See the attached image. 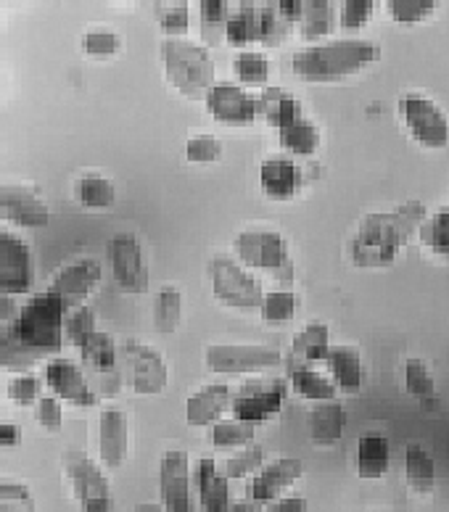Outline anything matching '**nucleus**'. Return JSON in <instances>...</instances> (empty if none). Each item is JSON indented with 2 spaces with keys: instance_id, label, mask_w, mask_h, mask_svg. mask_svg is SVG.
<instances>
[{
  "instance_id": "bb28decb",
  "label": "nucleus",
  "mask_w": 449,
  "mask_h": 512,
  "mask_svg": "<svg viewBox=\"0 0 449 512\" xmlns=\"http://www.w3.org/2000/svg\"><path fill=\"white\" fill-rule=\"evenodd\" d=\"M82 362L93 370V373L106 381L109 378L111 386L117 388L119 375H117V346H114V338L109 333H101L98 330L96 336L90 338L88 344L82 346Z\"/></svg>"
},
{
  "instance_id": "412c9836",
  "label": "nucleus",
  "mask_w": 449,
  "mask_h": 512,
  "mask_svg": "<svg viewBox=\"0 0 449 512\" xmlns=\"http://www.w3.org/2000/svg\"><path fill=\"white\" fill-rule=\"evenodd\" d=\"M259 183L273 201H291L302 188V169L291 159H267L259 167Z\"/></svg>"
},
{
  "instance_id": "6ab92c4d",
  "label": "nucleus",
  "mask_w": 449,
  "mask_h": 512,
  "mask_svg": "<svg viewBox=\"0 0 449 512\" xmlns=\"http://www.w3.org/2000/svg\"><path fill=\"white\" fill-rule=\"evenodd\" d=\"M0 209L8 222L19 227H45L51 220L48 206L37 198L35 191L24 188V185H3L0 188Z\"/></svg>"
},
{
  "instance_id": "de8ad7c7",
  "label": "nucleus",
  "mask_w": 449,
  "mask_h": 512,
  "mask_svg": "<svg viewBox=\"0 0 449 512\" xmlns=\"http://www.w3.org/2000/svg\"><path fill=\"white\" fill-rule=\"evenodd\" d=\"M185 156L193 164H212L222 159V143L214 135H193L185 143Z\"/></svg>"
},
{
  "instance_id": "ea45409f",
  "label": "nucleus",
  "mask_w": 449,
  "mask_h": 512,
  "mask_svg": "<svg viewBox=\"0 0 449 512\" xmlns=\"http://www.w3.org/2000/svg\"><path fill=\"white\" fill-rule=\"evenodd\" d=\"M296 309H299V296L294 291H273L265 293V301H262V317L273 325H280V322H288L296 317Z\"/></svg>"
},
{
  "instance_id": "bf43d9fd",
  "label": "nucleus",
  "mask_w": 449,
  "mask_h": 512,
  "mask_svg": "<svg viewBox=\"0 0 449 512\" xmlns=\"http://www.w3.org/2000/svg\"><path fill=\"white\" fill-rule=\"evenodd\" d=\"M135 512H167V510H164V505H156V502H140V505H135Z\"/></svg>"
},
{
  "instance_id": "c9c22d12",
  "label": "nucleus",
  "mask_w": 449,
  "mask_h": 512,
  "mask_svg": "<svg viewBox=\"0 0 449 512\" xmlns=\"http://www.w3.org/2000/svg\"><path fill=\"white\" fill-rule=\"evenodd\" d=\"M183 317V296L172 286H164L154 299V325L159 333H175Z\"/></svg>"
},
{
  "instance_id": "f257e3e1",
  "label": "nucleus",
  "mask_w": 449,
  "mask_h": 512,
  "mask_svg": "<svg viewBox=\"0 0 449 512\" xmlns=\"http://www.w3.org/2000/svg\"><path fill=\"white\" fill-rule=\"evenodd\" d=\"M67 304L53 291L32 296L3 328L0 357L8 370H27L37 359L61 352L67 333Z\"/></svg>"
},
{
  "instance_id": "f8f14e48",
  "label": "nucleus",
  "mask_w": 449,
  "mask_h": 512,
  "mask_svg": "<svg viewBox=\"0 0 449 512\" xmlns=\"http://www.w3.org/2000/svg\"><path fill=\"white\" fill-rule=\"evenodd\" d=\"M159 494L167 512H191V460L183 449H167L162 454Z\"/></svg>"
},
{
  "instance_id": "6e6d98bb",
  "label": "nucleus",
  "mask_w": 449,
  "mask_h": 512,
  "mask_svg": "<svg viewBox=\"0 0 449 512\" xmlns=\"http://www.w3.org/2000/svg\"><path fill=\"white\" fill-rule=\"evenodd\" d=\"M275 6H278L280 16H283L288 24L302 22V14H304L302 0H280V3H275Z\"/></svg>"
},
{
  "instance_id": "4c0bfd02",
  "label": "nucleus",
  "mask_w": 449,
  "mask_h": 512,
  "mask_svg": "<svg viewBox=\"0 0 449 512\" xmlns=\"http://www.w3.org/2000/svg\"><path fill=\"white\" fill-rule=\"evenodd\" d=\"M257 433V425L243 423V420H222V423L212 425V447L217 449H236L249 447Z\"/></svg>"
},
{
  "instance_id": "c85d7f7f",
  "label": "nucleus",
  "mask_w": 449,
  "mask_h": 512,
  "mask_svg": "<svg viewBox=\"0 0 449 512\" xmlns=\"http://www.w3.org/2000/svg\"><path fill=\"white\" fill-rule=\"evenodd\" d=\"M225 37L230 45L243 48V45L262 43V6L254 3H241L238 11L230 16L228 27H225Z\"/></svg>"
},
{
  "instance_id": "f704fd0d",
  "label": "nucleus",
  "mask_w": 449,
  "mask_h": 512,
  "mask_svg": "<svg viewBox=\"0 0 449 512\" xmlns=\"http://www.w3.org/2000/svg\"><path fill=\"white\" fill-rule=\"evenodd\" d=\"M333 22H336V8L328 0H307L302 14V37L304 40H320L331 35Z\"/></svg>"
},
{
  "instance_id": "a878e982",
  "label": "nucleus",
  "mask_w": 449,
  "mask_h": 512,
  "mask_svg": "<svg viewBox=\"0 0 449 512\" xmlns=\"http://www.w3.org/2000/svg\"><path fill=\"white\" fill-rule=\"evenodd\" d=\"M391 465V447L386 436H378V433H368L362 436L360 447H357V473L360 478H368V481H378L389 473Z\"/></svg>"
},
{
  "instance_id": "c03bdc74",
  "label": "nucleus",
  "mask_w": 449,
  "mask_h": 512,
  "mask_svg": "<svg viewBox=\"0 0 449 512\" xmlns=\"http://www.w3.org/2000/svg\"><path fill=\"white\" fill-rule=\"evenodd\" d=\"M262 462H265V449L259 447V444H251L243 452L233 454L225 465H222V473L230 478V481H236V478L249 476L254 470H262Z\"/></svg>"
},
{
  "instance_id": "c756f323",
  "label": "nucleus",
  "mask_w": 449,
  "mask_h": 512,
  "mask_svg": "<svg viewBox=\"0 0 449 512\" xmlns=\"http://www.w3.org/2000/svg\"><path fill=\"white\" fill-rule=\"evenodd\" d=\"M291 352H294V359H299L302 365H312V362L328 359V354H331V328L325 322H310L294 338Z\"/></svg>"
},
{
  "instance_id": "39448f33",
  "label": "nucleus",
  "mask_w": 449,
  "mask_h": 512,
  "mask_svg": "<svg viewBox=\"0 0 449 512\" xmlns=\"http://www.w3.org/2000/svg\"><path fill=\"white\" fill-rule=\"evenodd\" d=\"M64 476H67L72 494L82 512H109L111 510V483L104 470L90 460L80 449H67L61 457Z\"/></svg>"
},
{
  "instance_id": "72a5a7b5",
  "label": "nucleus",
  "mask_w": 449,
  "mask_h": 512,
  "mask_svg": "<svg viewBox=\"0 0 449 512\" xmlns=\"http://www.w3.org/2000/svg\"><path fill=\"white\" fill-rule=\"evenodd\" d=\"M74 196L85 209H109L117 201V188L111 180L98 175L80 177L74 185Z\"/></svg>"
},
{
  "instance_id": "3c124183",
  "label": "nucleus",
  "mask_w": 449,
  "mask_h": 512,
  "mask_svg": "<svg viewBox=\"0 0 449 512\" xmlns=\"http://www.w3.org/2000/svg\"><path fill=\"white\" fill-rule=\"evenodd\" d=\"M373 8H376L373 0H346V3H341V14H339L341 27H344V30L365 27L370 16H373Z\"/></svg>"
},
{
  "instance_id": "37998d69",
  "label": "nucleus",
  "mask_w": 449,
  "mask_h": 512,
  "mask_svg": "<svg viewBox=\"0 0 449 512\" xmlns=\"http://www.w3.org/2000/svg\"><path fill=\"white\" fill-rule=\"evenodd\" d=\"M156 19L162 24L167 40H180V37L188 32L191 14H188V6H185V3H159V6H156Z\"/></svg>"
},
{
  "instance_id": "e433bc0d",
  "label": "nucleus",
  "mask_w": 449,
  "mask_h": 512,
  "mask_svg": "<svg viewBox=\"0 0 449 512\" xmlns=\"http://www.w3.org/2000/svg\"><path fill=\"white\" fill-rule=\"evenodd\" d=\"M420 243L434 256L449 259V206L434 212L420 225Z\"/></svg>"
},
{
  "instance_id": "4468645a",
  "label": "nucleus",
  "mask_w": 449,
  "mask_h": 512,
  "mask_svg": "<svg viewBox=\"0 0 449 512\" xmlns=\"http://www.w3.org/2000/svg\"><path fill=\"white\" fill-rule=\"evenodd\" d=\"M122 354L130 362V370H133V388L135 394L140 396H156L162 394L170 381V373H167V362L156 349L146 344H138V341H125L122 344Z\"/></svg>"
},
{
  "instance_id": "09e8293b",
  "label": "nucleus",
  "mask_w": 449,
  "mask_h": 512,
  "mask_svg": "<svg viewBox=\"0 0 449 512\" xmlns=\"http://www.w3.org/2000/svg\"><path fill=\"white\" fill-rule=\"evenodd\" d=\"M201 24H204V37L214 40V32L220 27H228L230 22V3L225 0H201Z\"/></svg>"
},
{
  "instance_id": "a19ab883",
  "label": "nucleus",
  "mask_w": 449,
  "mask_h": 512,
  "mask_svg": "<svg viewBox=\"0 0 449 512\" xmlns=\"http://www.w3.org/2000/svg\"><path fill=\"white\" fill-rule=\"evenodd\" d=\"M436 6L439 3L434 0H389L386 11L397 24H420L434 14Z\"/></svg>"
},
{
  "instance_id": "13d9d810",
  "label": "nucleus",
  "mask_w": 449,
  "mask_h": 512,
  "mask_svg": "<svg viewBox=\"0 0 449 512\" xmlns=\"http://www.w3.org/2000/svg\"><path fill=\"white\" fill-rule=\"evenodd\" d=\"M0 444L6 449H14L19 444V428L14 423L0 425Z\"/></svg>"
},
{
  "instance_id": "ddd939ff",
  "label": "nucleus",
  "mask_w": 449,
  "mask_h": 512,
  "mask_svg": "<svg viewBox=\"0 0 449 512\" xmlns=\"http://www.w3.org/2000/svg\"><path fill=\"white\" fill-rule=\"evenodd\" d=\"M207 109L222 125H249L257 117H262V101L259 96H249L246 90L230 82H220L209 90Z\"/></svg>"
},
{
  "instance_id": "4be33fe9",
  "label": "nucleus",
  "mask_w": 449,
  "mask_h": 512,
  "mask_svg": "<svg viewBox=\"0 0 449 512\" xmlns=\"http://www.w3.org/2000/svg\"><path fill=\"white\" fill-rule=\"evenodd\" d=\"M233 404V391L225 383H212V386L201 388L199 394H193L185 404V420L196 428L204 425L220 423L222 412Z\"/></svg>"
},
{
  "instance_id": "6e6552de",
  "label": "nucleus",
  "mask_w": 449,
  "mask_h": 512,
  "mask_svg": "<svg viewBox=\"0 0 449 512\" xmlns=\"http://www.w3.org/2000/svg\"><path fill=\"white\" fill-rule=\"evenodd\" d=\"M212 373L249 375L270 370L280 362V352L265 344H214L204 354Z\"/></svg>"
},
{
  "instance_id": "7ed1b4c3",
  "label": "nucleus",
  "mask_w": 449,
  "mask_h": 512,
  "mask_svg": "<svg viewBox=\"0 0 449 512\" xmlns=\"http://www.w3.org/2000/svg\"><path fill=\"white\" fill-rule=\"evenodd\" d=\"M378 59V45L365 37L331 40L304 48L291 59L296 77L307 82H333L360 72Z\"/></svg>"
},
{
  "instance_id": "2eb2a0df",
  "label": "nucleus",
  "mask_w": 449,
  "mask_h": 512,
  "mask_svg": "<svg viewBox=\"0 0 449 512\" xmlns=\"http://www.w3.org/2000/svg\"><path fill=\"white\" fill-rule=\"evenodd\" d=\"M236 254L254 270H280L286 264V241L275 230H243L236 238Z\"/></svg>"
},
{
  "instance_id": "79ce46f5",
  "label": "nucleus",
  "mask_w": 449,
  "mask_h": 512,
  "mask_svg": "<svg viewBox=\"0 0 449 512\" xmlns=\"http://www.w3.org/2000/svg\"><path fill=\"white\" fill-rule=\"evenodd\" d=\"M233 66H236L238 80L246 82V85H265L267 77H270V64H267L265 53L259 51H241Z\"/></svg>"
},
{
  "instance_id": "864d4df0",
  "label": "nucleus",
  "mask_w": 449,
  "mask_h": 512,
  "mask_svg": "<svg viewBox=\"0 0 449 512\" xmlns=\"http://www.w3.org/2000/svg\"><path fill=\"white\" fill-rule=\"evenodd\" d=\"M286 19L280 16L278 6L270 3V6H262V45H278L286 35Z\"/></svg>"
},
{
  "instance_id": "9b49d317",
  "label": "nucleus",
  "mask_w": 449,
  "mask_h": 512,
  "mask_svg": "<svg viewBox=\"0 0 449 512\" xmlns=\"http://www.w3.org/2000/svg\"><path fill=\"white\" fill-rule=\"evenodd\" d=\"M30 246L11 233H0V291L3 296H24L32 291Z\"/></svg>"
},
{
  "instance_id": "393cba45",
  "label": "nucleus",
  "mask_w": 449,
  "mask_h": 512,
  "mask_svg": "<svg viewBox=\"0 0 449 512\" xmlns=\"http://www.w3.org/2000/svg\"><path fill=\"white\" fill-rule=\"evenodd\" d=\"M310 439L315 444H323V447H331L336 441L344 436V425H346V412L341 402H320L315 410L310 412Z\"/></svg>"
},
{
  "instance_id": "f03ea898",
  "label": "nucleus",
  "mask_w": 449,
  "mask_h": 512,
  "mask_svg": "<svg viewBox=\"0 0 449 512\" xmlns=\"http://www.w3.org/2000/svg\"><path fill=\"white\" fill-rule=\"evenodd\" d=\"M423 217H426V206L420 201H407L391 212L368 214L349 243V256H352L354 267L381 270V267L394 264L415 227L423 225Z\"/></svg>"
},
{
  "instance_id": "8fccbe9b",
  "label": "nucleus",
  "mask_w": 449,
  "mask_h": 512,
  "mask_svg": "<svg viewBox=\"0 0 449 512\" xmlns=\"http://www.w3.org/2000/svg\"><path fill=\"white\" fill-rule=\"evenodd\" d=\"M82 51L96 59H109L119 51V37L111 30H90L82 37Z\"/></svg>"
},
{
  "instance_id": "680f3d73",
  "label": "nucleus",
  "mask_w": 449,
  "mask_h": 512,
  "mask_svg": "<svg viewBox=\"0 0 449 512\" xmlns=\"http://www.w3.org/2000/svg\"><path fill=\"white\" fill-rule=\"evenodd\" d=\"M222 512H249V505H241V502H238V505H228Z\"/></svg>"
},
{
  "instance_id": "20e7f679",
  "label": "nucleus",
  "mask_w": 449,
  "mask_h": 512,
  "mask_svg": "<svg viewBox=\"0 0 449 512\" xmlns=\"http://www.w3.org/2000/svg\"><path fill=\"white\" fill-rule=\"evenodd\" d=\"M162 61L167 80L175 85L185 98H207L209 90L214 88V61L193 40H164L162 43Z\"/></svg>"
},
{
  "instance_id": "f3484780",
  "label": "nucleus",
  "mask_w": 449,
  "mask_h": 512,
  "mask_svg": "<svg viewBox=\"0 0 449 512\" xmlns=\"http://www.w3.org/2000/svg\"><path fill=\"white\" fill-rule=\"evenodd\" d=\"M302 473V460H296V457H280V460L265 465L257 476L246 483V499L254 502V505H259V502H273L288 486H294L302 478Z\"/></svg>"
},
{
  "instance_id": "58836bf2",
  "label": "nucleus",
  "mask_w": 449,
  "mask_h": 512,
  "mask_svg": "<svg viewBox=\"0 0 449 512\" xmlns=\"http://www.w3.org/2000/svg\"><path fill=\"white\" fill-rule=\"evenodd\" d=\"M405 388L407 394L420 399V402H431L436 396V381L428 365L423 359L418 357H410L405 362Z\"/></svg>"
},
{
  "instance_id": "b1692460",
  "label": "nucleus",
  "mask_w": 449,
  "mask_h": 512,
  "mask_svg": "<svg viewBox=\"0 0 449 512\" xmlns=\"http://www.w3.org/2000/svg\"><path fill=\"white\" fill-rule=\"evenodd\" d=\"M325 362H328L336 388H341L344 394L360 391L362 381H365V367H362L360 354L354 352L352 346H333Z\"/></svg>"
},
{
  "instance_id": "a18cd8bd",
  "label": "nucleus",
  "mask_w": 449,
  "mask_h": 512,
  "mask_svg": "<svg viewBox=\"0 0 449 512\" xmlns=\"http://www.w3.org/2000/svg\"><path fill=\"white\" fill-rule=\"evenodd\" d=\"M96 312L90 307H77L72 309V315L67 317V338L72 341L74 346H85L90 341V338L96 336Z\"/></svg>"
},
{
  "instance_id": "aec40b11",
  "label": "nucleus",
  "mask_w": 449,
  "mask_h": 512,
  "mask_svg": "<svg viewBox=\"0 0 449 512\" xmlns=\"http://www.w3.org/2000/svg\"><path fill=\"white\" fill-rule=\"evenodd\" d=\"M130 431H127V417L119 410H101L98 415V457L106 468H119L127 457Z\"/></svg>"
},
{
  "instance_id": "0eeeda50",
  "label": "nucleus",
  "mask_w": 449,
  "mask_h": 512,
  "mask_svg": "<svg viewBox=\"0 0 449 512\" xmlns=\"http://www.w3.org/2000/svg\"><path fill=\"white\" fill-rule=\"evenodd\" d=\"M399 117L410 138L423 148H444L449 143V119L439 103L423 93H405L399 98Z\"/></svg>"
},
{
  "instance_id": "e2e57ef3",
  "label": "nucleus",
  "mask_w": 449,
  "mask_h": 512,
  "mask_svg": "<svg viewBox=\"0 0 449 512\" xmlns=\"http://www.w3.org/2000/svg\"><path fill=\"white\" fill-rule=\"evenodd\" d=\"M373 512H413V510H407V507H383V510H373Z\"/></svg>"
},
{
  "instance_id": "5fc2aeb1",
  "label": "nucleus",
  "mask_w": 449,
  "mask_h": 512,
  "mask_svg": "<svg viewBox=\"0 0 449 512\" xmlns=\"http://www.w3.org/2000/svg\"><path fill=\"white\" fill-rule=\"evenodd\" d=\"M8 396H11L16 404H22V407L37 404L40 402V381L32 378V375H19V378H14V381L8 383Z\"/></svg>"
},
{
  "instance_id": "5701e85b",
  "label": "nucleus",
  "mask_w": 449,
  "mask_h": 512,
  "mask_svg": "<svg viewBox=\"0 0 449 512\" xmlns=\"http://www.w3.org/2000/svg\"><path fill=\"white\" fill-rule=\"evenodd\" d=\"M230 478L220 473L217 462L212 457H201L196 462V486H199V499L201 507L207 512H222L230 505V491H228Z\"/></svg>"
},
{
  "instance_id": "49530a36",
  "label": "nucleus",
  "mask_w": 449,
  "mask_h": 512,
  "mask_svg": "<svg viewBox=\"0 0 449 512\" xmlns=\"http://www.w3.org/2000/svg\"><path fill=\"white\" fill-rule=\"evenodd\" d=\"M0 512H35V499L27 483H0Z\"/></svg>"
},
{
  "instance_id": "2f4dec72",
  "label": "nucleus",
  "mask_w": 449,
  "mask_h": 512,
  "mask_svg": "<svg viewBox=\"0 0 449 512\" xmlns=\"http://www.w3.org/2000/svg\"><path fill=\"white\" fill-rule=\"evenodd\" d=\"M291 386L296 388V394L317 404L333 402V396H336V383L328 375L312 370L310 365H299L291 370Z\"/></svg>"
},
{
  "instance_id": "1a4fd4ad",
  "label": "nucleus",
  "mask_w": 449,
  "mask_h": 512,
  "mask_svg": "<svg viewBox=\"0 0 449 512\" xmlns=\"http://www.w3.org/2000/svg\"><path fill=\"white\" fill-rule=\"evenodd\" d=\"M286 399V383L280 378H259V381H246L236 388L233 394V415L243 423H265L273 415H278Z\"/></svg>"
},
{
  "instance_id": "423d86ee",
  "label": "nucleus",
  "mask_w": 449,
  "mask_h": 512,
  "mask_svg": "<svg viewBox=\"0 0 449 512\" xmlns=\"http://www.w3.org/2000/svg\"><path fill=\"white\" fill-rule=\"evenodd\" d=\"M212 275V291L214 296L225 304V307L236 309H259L265 301V291L254 275L246 267L233 259V256L217 254L209 267Z\"/></svg>"
},
{
  "instance_id": "dca6fc26",
  "label": "nucleus",
  "mask_w": 449,
  "mask_h": 512,
  "mask_svg": "<svg viewBox=\"0 0 449 512\" xmlns=\"http://www.w3.org/2000/svg\"><path fill=\"white\" fill-rule=\"evenodd\" d=\"M45 383L51 386V391L59 399H64L69 404H77V407H93L98 402V396L93 394L88 378L67 357L48 359V365H45Z\"/></svg>"
},
{
  "instance_id": "052dcab7",
  "label": "nucleus",
  "mask_w": 449,
  "mask_h": 512,
  "mask_svg": "<svg viewBox=\"0 0 449 512\" xmlns=\"http://www.w3.org/2000/svg\"><path fill=\"white\" fill-rule=\"evenodd\" d=\"M11 312H14V301H11V296H3V322H11Z\"/></svg>"
},
{
  "instance_id": "a211bd4d",
  "label": "nucleus",
  "mask_w": 449,
  "mask_h": 512,
  "mask_svg": "<svg viewBox=\"0 0 449 512\" xmlns=\"http://www.w3.org/2000/svg\"><path fill=\"white\" fill-rule=\"evenodd\" d=\"M98 280H101V264L93 259H80V262L67 264L64 270L53 278L51 288L67 307H82V301L88 299L90 293L96 291Z\"/></svg>"
},
{
  "instance_id": "7c9ffc66",
  "label": "nucleus",
  "mask_w": 449,
  "mask_h": 512,
  "mask_svg": "<svg viewBox=\"0 0 449 512\" xmlns=\"http://www.w3.org/2000/svg\"><path fill=\"white\" fill-rule=\"evenodd\" d=\"M405 476L410 489L418 494H431L436 486V462L420 444H407L405 449Z\"/></svg>"
},
{
  "instance_id": "603ef678",
  "label": "nucleus",
  "mask_w": 449,
  "mask_h": 512,
  "mask_svg": "<svg viewBox=\"0 0 449 512\" xmlns=\"http://www.w3.org/2000/svg\"><path fill=\"white\" fill-rule=\"evenodd\" d=\"M35 417L48 433H59L64 425V410L56 396H40V402L35 404Z\"/></svg>"
},
{
  "instance_id": "4d7b16f0",
  "label": "nucleus",
  "mask_w": 449,
  "mask_h": 512,
  "mask_svg": "<svg viewBox=\"0 0 449 512\" xmlns=\"http://www.w3.org/2000/svg\"><path fill=\"white\" fill-rule=\"evenodd\" d=\"M267 512H307V502L302 497H286L278 499Z\"/></svg>"
},
{
  "instance_id": "cd10ccee",
  "label": "nucleus",
  "mask_w": 449,
  "mask_h": 512,
  "mask_svg": "<svg viewBox=\"0 0 449 512\" xmlns=\"http://www.w3.org/2000/svg\"><path fill=\"white\" fill-rule=\"evenodd\" d=\"M259 101H262V117H265L278 132L283 130V127L291 125V122H296V119L304 117L302 103L296 101V98L283 88L262 90Z\"/></svg>"
},
{
  "instance_id": "9d476101",
  "label": "nucleus",
  "mask_w": 449,
  "mask_h": 512,
  "mask_svg": "<svg viewBox=\"0 0 449 512\" xmlns=\"http://www.w3.org/2000/svg\"><path fill=\"white\" fill-rule=\"evenodd\" d=\"M111 272L122 293H143L148 286V270L140 243L133 233H117L109 243Z\"/></svg>"
},
{
  "instance_id": "473e14b6",
  "label": "nucleus",
  "mask_w": 449,
  "mask_h": 512,
  "mask_svg": "<svg viewBox=\"0 0 449 512\" xmlns=\"http://www.w3.org/2000/svg\"><path fill=\"white\" fill-rule=\"evenodd\" d=\"M280 146L291 151V154L312 156L320 148V130L307 117L296 119V122L280 130Z\"/></svg>"
}]
</instances>
